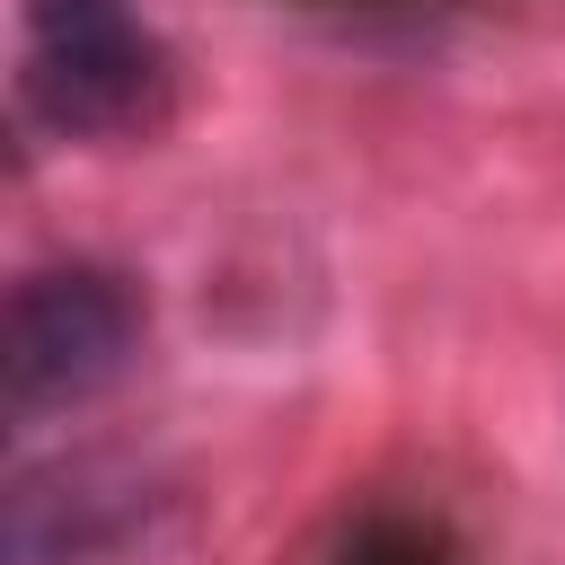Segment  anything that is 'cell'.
Instances as JSON below:
<instances>
[{"label": "cell", "instance_id": "1", "mask_svg": "<svg viewBox=\"0 0 565 565\" xmlns=\"http://www.w3.org/2000/svg\"><path fill=\"white\" fill-rule=\"evenodd\" d=\"M141 353V291L115 265H35L0 318V406L18 424L106 397Z\"/></svg>", "mask_w": 565, "mask_h": 565}, {"label": "cell", "instance_id": "2", "mask_svg": "<svg viewBox=\"0 0 565 565\" xmlns=\"http://www.w3.org/2000/svg\"><path fill=\"white\" fill-rule=\"evenodd\" d=\"M159 44L132 0H26V71L18 97L62 141L132 132L159 106Z\"/></svg>", "mask_w": 565, "mask_h": 565}, {"label": "cell", "instance_id": "3", "mask_svg": "<svg viewBox=\"0 0 565 565\" xmlns=\"http://www.w3.org/2000/svg\"><path fill=\"white\" fill-rule=\"evenodd\" d=\"M141 521V486L106 459H53L9 486V565H88Z\"/></svg>", "mask_w": 565, "mask_h": 565}]
</instances>
